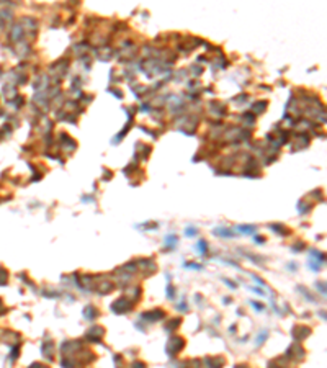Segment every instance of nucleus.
Segmentation results:
<instances>
[{"mask_svg":"<svg viewBox=\"0 0 327 368\" xmlns=\"http://www.w3.org/2000/svg\"><path fill=\"white\" fill-rule=\"evenodd\" d=\"M84 314H85L87 319H93V317L97 316V309L93 308V306H87V308L84 309Z\"/></svg>","mask_w":327,"mask_h":368,"instance_id":"nucleus-2","label":"nucleus"},{"mask_svg":"<svg viewBox=\"0 0 327 368\" xmlns=\"http://www.w3.org/2000/svg\"><path fill=\"white\" fill-rule=\"evenodd\" d=\"M178 324H180V319H173V321H170V322H169V326H167V330H172V327L178 326Z\"/></svg>","mask_w":327,"mask_h":368,"instance_id":"nucleus-3","label":"nucleus"},{"mask_svg":"<svg viewBox=\"0 0 327 368\" xmlns=\"http://www.w3.org/2000/svg\"><path fill=\"white\" fill-rule=\"evenodd\" d=\"M181 347H183V339H180V337H172L169 342H167V353H170V355H175L177 352L181 350Z\"/></svg>","mask_w":327,"mask_h":368,"instance_id":"nucleus-1","label":"nucleus"},{"mask_svg":"<svg viewBox=\"0 0 327 368\" xmlns=\"http://www.w3.org/2000/svg\"><path fill=\"white\" fill-rule=\"evenodd\" d=\"M134 368H146L144 363H134Z\"/></svg>","mask_w":327,"mask_h":368,"instance_id":"nucleus-5","label":"nucleus"},{"mask_svg":"<svg viewBox=\"0 0 327 368\" xmlns=\"http://www.w3.org/2000/svg\"><path fill=\"white\" fill-rule=\"evenodd\" d=\"M186 234H188V236H193V234H196V229H186Z\"/></svg>","mask_w":327,"mask_h":368,"instance_id":"nucleus-4","label":"nucleus"}]
</instances>
